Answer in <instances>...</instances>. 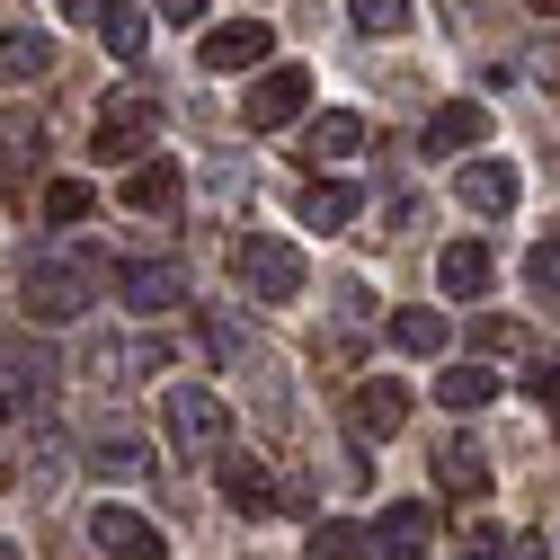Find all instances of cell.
<instances>
[{
  "mask_svg": "<svg viewBox=\"0 0 560 560\" xmlns=\"http://www.w3.org/2000/svg\"><path fill=\"white\" fill-rule=\"evenodd\" d=\"M161 436H170L178 454H223V445H232V409H223L214 392H196V383H170V392H161Z\"/></svg>",
  "mask_w": 560,
  "mask_h": 560,
  "instance_id": "obj_1",
  "label": "cell"
},
{
  "mask_svg": "<svg viewBox=\"0 0 560 560\" xmlns=\"http://www.w3.org/2000/svg\"><path fill=\"white\" fill-rule=\"evenodd\" d=\"M232 276H241L249 303H294V294H303V249L276 241V232H249V241L232 249Z\"/></svg>",
  "mask_w": 560,
  "mask_h": 560,
  "instance_id": "obj_2",
  "label": "cell"
},
{
  "mask_svg": "<svg viewBox=\"0 0 560 560\" xmlns=\"http://www.w3.org/2000/svg\"><path fill=\"white\" fill-rule=\"evenodd\" d=\"M19 294H27V320H81L98 303V276H90V258H36Z\"/></svg>",
  "mask_w": 560,
  "mask_h": 560,
  "instance_id": "obj_3",
  "label": "cell"
},
{
  "mask_svg": "<svg viewBox=\"0 0 560 560\" xmlns=\"http://www.w3.org/2000/svg\"><path fill=\"white\" fill-rule=\"evenodd\" d=\"M303 98H312V72H303V62H267V72L241 90V116H249L258 133H276V125L303 116Z\"/></svg>",
  "mask_w": 560,
  "mask_h": 560,
  "instance_id": "obj_4",
  "label": "cell"
},
{
  "mask_svg": "<svg viewBox=\"0 0 560 560\" xmlns=\"http://www.w3.org/2000/svg\"><path fill=\"white\" fill-rule=\"evenodd\" d=\"M428 542H436V508H418V499H392L365 525V560H428Z\"/></svg>",
  "mask_w": 560,
  "mask_h": 560,
  "instance_id": "obj_5",
  "label": "cell"
},
{
  "mask_svg": "<svg viewBox=\"0 0 560 560\" xmlns=\"http://www.w3.org/2000/svg\"><path fill=\"white\" fill-rule=\"evenodd\" d=\"M90 542H98L107 560H170V534H161L143 508H116V499L90 516Z\"/></svg>",
  "mask_w": 560,
  "mask_h": 560,
  "instance_id": "obj_6",
  "label": "cell"
},
{
  "mask_svg": "<svg viewBox=\"0 0 560 560\" xmlns=\"http://www.w3.org/2000/svg\"><path fill=\"white\" fill-rule=\"evenodd\" d=\"M152 133H161V107L152 98H125L98 116V161H143L152 152Z\"/></svg>",
  "mask_w": 560,
  "mask_h": 560,
  "instance_id": "obj_7",
  "label": "cell"
},
{
  "mask_svg": "<svg viewBox=\"0 0 560 560\" xmlns=\"http://www.w3.org/2000/svg\"><path fill=\"white\" fill-rule=\"evenodd\" d=\"M116 294H125L133 312H152V320L187 303V285H178V267H170V258H125V267H116Z\"/></svg>",
  "mask_w": 560,
  "mask_h": 560,
  "instance_id": "obj_8",
  "label": "cell"
},
{
  "mask_svg": "<svg viewBox=\"0 0 560 560\" xmlns=\"http://www.w3.org/2000/svg\"><path fill=\"white\" fill-rule=\"evenodd\" d=\"M267 19H223L205 36V72H267Z\"/></svg>",
  "mask_w": 560,
  "mask_h": 560,
  "instance_id": "obj_9",
  "label": "cell"
},
{
  "mask_svg": "<svg viewBox=\"0 0 560 560\" xmlns=\"http://www.w3.org/2000/svg\"><path fill=\"white\" fill-rule=\"evenodd\" d=\"M54 357H45V347H27V338H0V392H10L19 409H36L45 392H54Z\"/></svg>",
  "mask_w": 560,
  "mask_h": 560,
  "instance_id": "obj_10",
  "label": "cell"
},
{
  "mask_svg": "<svg viewBox=\"0 0 560 560\" xmlns=\"http://www.w3.org/2000/svg\"><path fill=\"white\" fill-rule=\"evenodd\" d=\"M454 196L471 205V214L499 223L508 205H516V161H463V170H454Z\"/></svg>",
  "mask_w": 560,
  "mask_h": 560,
  "instance_id": "obj_11",
  "label": "cell"
},
{
  "mask_svg": "<svg viewBox=\"0 0 560 560\" xmlns=\"http://www.w3.org/2000/svg\"><path fill=\"white\" fill-rule=\"evenodd\" d=\"M54 72V45L36 27H0V90H36Z\"/></svg>",
  "mask_w": 560,
  "mask_h": 560,
  "instance_id": "obj_12",
  "label": "cell"
},
{
  "mask_svg": "<svg viewBox=\"0 0 560 560\" xmlns=\"http://www.w3.org/2000/svg\"><path fill=\"white\" fill-rule=\"evenodd\" d=\"M480 133H489V107L454 98V107H436V116H428V152H436V161H454V152H471V143H480Z\"/></svg>",
  "mask_w": 560,
  "mask_h": 560,
  "instance_id": "obj_13",
  "label": "cell"
},
{
  "mask_svg": "<svg viewBox=\"0 0 560 560\" xmlns=\"http://www.w3.org/2000/svg\"><path fill=\"white\" fill-rule=\"evenodd\" d=\"M409 418V392H400V374H365V392H357V436H392Z\"/></svg>",
  "mask_w": 560,
  "mask_h": 560,
  "instance_id": "obj_14",
  "label": "cell"
},
{
  "mask_svg": "<svg viewBox=\"0 0 560 560\" xmlns=\"http://www.w3.org/2000/svg\"><path fill=\"white\" fill-rule=\"evenodd\" d=\"M436 285H445L454 303H480V294H489V249H480V241H454V249L436 258Z\"/></svg>",
  "mask_w": 560,
  "mask_h": 560,
  "instance_id": "obj_15",
  "label": "cell"
},
{
  "mask_svg": "<svg viewBox=\"0 0 560 560\" xmlns=\"http://www.w3.org/2000/svg\"><path fill=\"white\" fill-rule=\"evenodd\" d=\"M357 205H365V196L347 187V178H312V187H303V223H312V232H347V223H357Z\"/></svg>",
  "mask_w": 560,
  "mask_h": 560,
  "instance_id": "obj_16",
  "label": "cell"
},
{
  "mask_svg": "<svg viewBox=\"0 0 560 560\" xmlns=\"http://www.w3.org/2000/svg\"><path fill=\"white\" fill-rule=\"evenodd\" d=\"M90 471H107V480H143V471H152V445L125 436V428H107V436L90 445Z\"/></svg>",
  "mask_w": 560,
  "mask_h": 560,
  "instance_id": "obj_17",
  "label": "cell"
},
{
  "mask_svg": "<svg viewBox=\"0 0 560 560\" xmlns=\"http://www.w3.org/2000/svg\"><path fill=\"white\" fill-rule=\"evenodd\" d=\"M436 480L454 489V499H480V489H489V463H480V445H436Z\"/></svg>",
  "mask_w": 560,
  "mask_h": 560,
  "instance_id": "obj_18",
  "label": "cell"
},
{
  "mask_svg": "<svg viewBox=\"0 0 560 560\" xmlns=\"http://www.w3.org/2000/svg\"><path fill=\"white\" fill-rule=\"evenodd\" d=\"M223 499H232L241 516H276V480H267L258 463H223Z\"/></svg>",
  "mask_w": 560,
  "mask_h": 560,
  "instance_id": "obj_19",
  "label": "cell"
},
{
  "mask_svg": "<svg viewBox=\"0 0 560 560\" xmlns=\"http://www.w3.org/2000/svg\"><path fill=\"white\" fill-rule=\"evenodd\" d=\"M436 400L445 409H489V400H499V374H489V365H454V374H436Z\"/></svg>",
  "mask_w": 560,
  "mask_h": 560,
  "instance_id": "obj_20",
  "label": "cell"
},
{
  "mask_svg": "<svg viewBox=\"0 0 560 560\" xmlns=\"http://www.w3.org/2000/svg\"><path fill=\"white\" fill-rule=\"evenodd\" d=\"M0 161H10V170H36V161H45V125H36L27 107L0 116Z\"/></svg>",
  "mask_w": 560,
  "mask_h": 560,
  "instance_id": "obj_21",
  "label": "cell"
},
{
  "mask_svg": "<svg viewBox=\"0 0 560 560\" xmlns=\"http://www.w3.org/2000/svg\"><path fill=\"white\" fill-rule=\"evenodd\" d=\"M445 338H454L445 312H400V320H392V347H400V357H445Z\"/></svg>",
  "mask_w": 560,
  "mask_h": 560,
  "instance_id": "obj_22",
  "label": "cell"
},
{
  "mask_svg": "<svg viewBox=\"0 0 560 560\" xmlns=\"http://www.w3.org/2000/svg\"><path fill=\"white\" fill-rule=\"evenodd\" d=\"M170 196H178V161H143V170L125 178V205H133V214H161Z\"/></svg>",
  "mask_w": 560,
  "mask_h": 560,
  "instance_id": "obj_23",
  "label": "cell"
},
{
  "mask_svg": "<svg viewBox=\"0 0 560 560\" xmlns=\"http://www.w3.org/2000/svg\"><path fill=\"white\" fill-rule=\"evenodd\" d=\"M90 214H98V187H90V178H54V187H45V223L72 232V223H90Z\"/></svg>",
  "mask_w": 560,
  "mask_h": 560,
  "instance_id": "obj_24",
  "label": "cell"
},
{
  "mask_svg": "<svg viewBox=\"0 0 560 560\" xmlns=\"http://www.w3.org/2000/svg\"><path fill=\"white\" fill-rule=\"evenodd\" d=\"M347 152H365V125L357 116H320L312 143H303V161H347Z\"/></svg>",
  "mask_w": 560,
  "mask_h": 560,
  "instance_id": "obj_25",
  "label": "cell"
},
{
  "mask_svg": "<svg viewBox=\"0 0 560 560\" xmlns=\"http://www.w3.org/2000/svg\"><path fill=\"white\" fill-rule=\"evenodd\" d=\"M98 36H107V54H143V10H133V0H107V10H98Z\"/></svg>",
  "mask_w": 560,
  "mask_h": 560,
  "instance_id": "obj_26",
  "label": "cell"
},
{
  "mask_svg": "<svg viewBox=\"0 0 560 560\" xmlns=\"http://www.w3.org/2000/svg\"><path fill=\"white\" fill-rule=\"evenodd\" d=\"M347 19H357L365 36H400V27L418 19V10H409V0H357V10H347Z\"/></svg>",
  "mask_w": 560,
  "mask_h": 560,
  "instance_id": "obj_27",
  "label": "cell"
},
{
  "mask_svg": "<svg viewBox=\"0 0 560 560\" xmlns=\"http://www.w3.org/2000/svg\"><path fill=\"white\" fill-rule=\"evenodd\" d=\"M357 551H365V534H357V525H338V516H329V525H312V560H357Z\"/></svg>",
  "mask_w": 560,
  "mask_h": 560,
  "instance_id": "obj_28",
  "label": "cell"
},
{
  "mask_svg": "<svg viewBox=\"0 0 560 560\" xmlns=\"http://www.w3.org/2000/svg\"><path fill=\"white\" fill-rule=\"evenodd\" d=\"M525 285H534V294H560V241H542V249L525 258Z\"/></svg>",
  "mask_w": 560,
  "mask_h": 560,
  "instance_id": "obj_29",
  "label": "cell"
},
{
  "mask_svg": "<svg viewBox=\"0 0 560 560\" xmlns=\"http://www.w3.org/2000/svg\"><path fill=\"white\" fill-rule=\"evenodd\" d=\"M463 560H508V534H499V525H471V534H463Z\"/></svg>",
  "mask_w": 560,
  "mask_h": 560,
  "instance_id": "obj_30",
  "label": "cell"
},
{
  "mask_svg": "<svg viewBox=\"0 0 560 560\" xmlns=\"http://www.w3.org/2000/svg\"><path fill=\"white\" fill-rule=\"evenodd\" d=\"M205 338H214V357H223V365H249V347H241L232 320H205Z\"/></svg>",
  "mask_w": 560,
  "mask_h": 560,
  "instance_id": "obj_31",
  "label": "cell"
},
{
  "mask_svg": "<svg viewBox=\"0 0 560 560\" xmlns=\"http://www.w3.org/2000/svg\"><path fill=\"white\" fill-rule=\"evenodd\" d=\"M525 392H534V400H560V357H542V365L525 374Z\"/></svg>",
  "mask_w": 560,
  "mask_h": 560,
  "instance_id": "obj_32",
  "label": "cell"
},
{
  "mask_svg": "<svg viewBox=\"0 0 560 560\" xmlns=\"http://www.w3.org/2000/svg\"><path fill=\"white\" fill-rule=\"evenodd\" d=\"M508 560H551V551H542V534H516V542H508Z\"/></svg>",
  "mask_w": 560,
  "mask_h": 560,
  "instance_id": "obj_33",
  "label": "cell"
},
{
  "mask_svg": "<svg viewBox=\"0 0 560 560\" xmlns=\"http://www.w3.org/2000/svg\"><path fill=\"white\" fill-rule=\"evenodd\" d=\"M161 19H205V0H161Z\"/></svg>",
  "mask_w": 560,
  "mask_h": 560,
  "instance_id": "obj_34",
  "label": "cell"
},
{
  "mask_svg": "<svg viewBox=\"0 0 560 560\" xmlns=\"http://www.w3.org/2000/svg\"><path fill=\"white\" fill-rule=\"evenodd\" d=\"M62 10H72V19H90V27H98V10H107V0H62Z\"/></svg>",
  "mask_w": 560,
  "mask_h": 560,
  "instance_id": "obj_35",
  "label": "cell"
},
{
  "mask_svg": "<svg viewBox=\"0 0 560 560\" xmlns=\"http://www.w3.org/2000/svg\"><path fill=\"white\" fill-rule=\"evenodd\" d=\"M0 560H10V542H0Z\"/></svg>",
  "mask_w": 560,
  "mask_h": 560,
  "instance_id": "obj_36",
  "label": "cell"
},
{
  "mask_svg": "<svg viewBox=\"0 0 560 560\" xmlns=\"http://www.w3.org/2000/svg\"><path fill=\"white\" fill-rule=\"evenodd\" d=\"M551 10H560V0H551Z\"/></svg>",
  "mask_w": 560,
  "mask_h": 560,
  "instance_id": "obj_37",
  "label": "cell"
}]
</instances>
